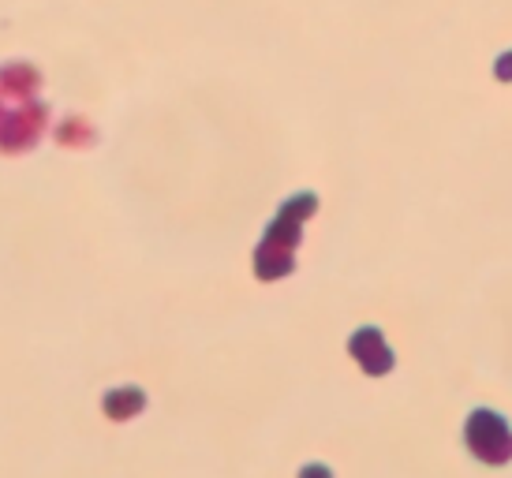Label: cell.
Here are the masks:
<instances>
[{"label":"cell","mask_w":512,"mask_h":478,"mask_svg":"<svg viewBox=\"0 0 512 478\" xmlns=\"http://www.w3.org/2000/svg\"><path fill=\"white\" fill-rule=\"evenodd\" d=\"M318 206V198L314 195H296L288 198L281 213H277V221L266 228V236H262V247L255 251V273L262 281H277V277H288L292 273V251L299 247V232H303V221L314 213Z\"/></svg>","instance_id":"6da1fadb"},{"label":"cell","mask_w":512,"mask_h":478,"mask_svg":"<svg viewBox=\"0 0 512 478\" xmlns=\"http://www.w3.org/2000/svg\"><path fill=\"white\" fill-rule=\"evenodd\" d=\"M49 124V109L38 101H23L12 113H0V150L4 154H27L34 142L42 139Z\"/></svg>","instance_id":"7a4b0ae2"},{"label":"cell","mask_w":512,"mask_h":478,"mask_svg":"<svg viewBox=\"0 0 512 478\" xmlns=\"http://www.w3.org/2000/svg\"><path fill=\"white\" fill-rule=\"evenodd\" d=\"M468 445L486 464H505L512 456L509 422L501 419V415H494V411H475L468 422Z\"/></svg>","instance_id":"3957f363"},{"label":"cell","mask_w":512,"mask_h":478,"mask_svg":"<svg viewBox=\"0 0 512 478\" xmlns=\"http://www.w3.org/2000/svg\"><path fill=\"white\" fill-rule=\"evenodd\" d=\"M348 348H352V355H356L359 366H363L367 374H385V370L393 366V352L385 348V340L378 329H359Z\"/></svg>","instance_id":"277c9868"},{"label":"cell","mask_w":512,"mask_h":478,"mask_svg":"<svg viewBox=\"0 0 512 478\" xmlns=\"http://www.w3.org/2000/svg\"><path fill=\"white\" fill-rule=\"evenodd\" d=\"M42 86V75L34 64H23V60H12V64H0V94L4 98H19L30 101Z\"/></svg>","instance_id":"5b68a950"},{"label":"cell","mask_w":512,"mask_h":478,"mask_svg":"<svg viewBox=\"0 0 512 478\" xmlns=\"http://www.w3.org/2000/svg\"><path fill=\"white\" fill-rule=\"evenodd\" d=\"M101 408H105V415H109V419H131L135 411L146 408V393H143V389H135V385H124V389L105 393Z\"/></svg>","instance_id":"8992f818"},{"label":"cell","mask_w":512,"mask_h":478,"mask_svg":"<svg viewBox=\"0 0 512 478\" xmlns=\"http://www.w3.org/2000/svg\"><path fill=\"white\" fill-rule=\"evenodd\" d=\"M299 478H333V475H329V467L311 464V467H303V471H299Z\"/></svg>","instance_id":"52a82bcc"},{"label":"cell","mask_w":512,"mask_h":478,"mask_svg":"<svg viewBox=\"0 0 512 478\" xmlns=\"http://www.w3.org/2000/svg\"><path fill=\"white\" fill-rule=\"evenodd\" d=\"M498 75H501V79H512V53L498 60Z\"/></svg>","instance_id":"ba28073f"}]
</instances>
